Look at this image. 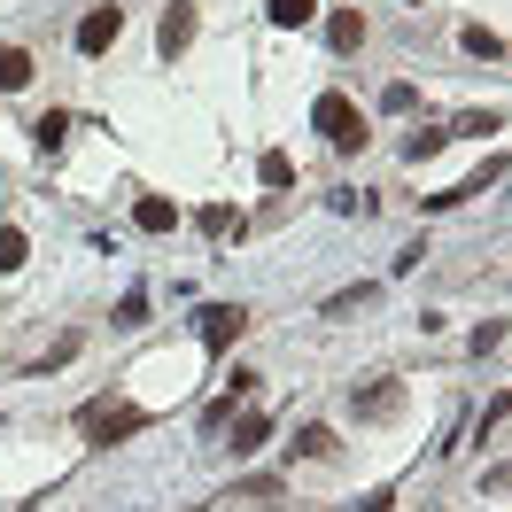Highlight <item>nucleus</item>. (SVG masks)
Instances as JSON below:
<instances>
[{
  "label": "nucleus",
  "mask_w": 512,
  "mask_h": 512,
  "mask_svg": "<svg viewBox=\"0 0 512 512\" xmlns=\"http://www.w3.org/2000/svg\"><path fill=\"white\" fill-rule=\"evenodd\" d=\"M497 125H505V109H474V117H458V132H474V140H481V132H497Z\"/></svg>",
  "instance_id": "22"
},
{
  "label": "nucleus",
  "mask_w": 512,
  "mask_h": 512,
  "mask_svg": "<svg viewBox=\"0 0 512 512\" xmlns=\"http://www.w3.org/2000/svg\"><path fill=\"white\" fill-rule=\"evenodd\" d=\"M264 16H272L280 32H295V24H311V16H319V0H264Z\"/></svg>",
  "instance_id": "11"
},
{
  "label": "nucleus",
  "mask_w": 512,
  "mask_h": 512,
  "mask_svg": "<svg viewBox=\"0 0 512 512\" xmlns=\"http://www.w3.org/2000/svg\"><path fill=\"white\" fill-rule=\"evenodd\" d=\"M443 140H450V132H412V140H404V156H412V163H427L435 148H443Z\"/></svg>",
  "instance_id": "21"
},
{
  "label": "nucleus",
  "mask_w": 512,
  "mask_h": 512,
  "mask_svg": "<svg viewBox=\"0 0 512 512\" xmlns=\"http://www.w3.org/2000/svg\"><path fill=\"white\" fill-rule=\"evenodd\" d=\"M156 47H163V55H187V47H194V0H171V8H163Z\"/></svg>",
  "instance_id": "5"
},
{
  "label": "nucleus",
  "mask_w": 512,
  "mask_h": 512,
  "mask_svg": "<svg viewBox=\"0 0 512 512\" xmlns=\"http://www.w3.org/2000/svg\"><path fill=\"white\" fill-rule=\"evenodd\" d=\"M132 225H140V233H171V225H179V210H171L163 194H140V202H132Z\"/></svg>",
  "instance_id": "8"
},
{
  "label": "nucleus",
  "mask_w": 512,
  "mask_h": 512,
  "mask_svg": "<svg viewBox=\"0 0 512 512\" xmlns=\"http://www.w3.org/2000/svg\"><path fill=\"white\" fill-rule=\"evenodd\" d=\"M63 132H70V117H63V109H47V117L32 125V140H39V148H63Z\"/></svg>",
  "instance_id": "18"
},
{
  "label": "nucleus",
  "mask_w": 512,
  "mask_h": 512,
  "mask_svg": "<svg viewBox=\"0 0 512 512\" xmlns=\"http://www.w3.org/2000/svg\"><path fill=\"white\" fill-rule=\"evenodd\" d=\"M381 109H388V117H412V109H419V86H404V78L381 86Z\"/></svg>",
  "instance_id": "16"
},
{
  "label": "nucleus",
  "mask_w": 512,
  "mask_h": 512,
  "mask_svg": "<svg viewBox=\"0 0 512 512\" xmlns=\"http://www.w3.org/2000/svg\"><path fill=\"white\" fill-rule=\"evenodd\" d=\"M140 319H148V295L132 288V295H125V303H117V326H140Z\"/></svg>",
  "instance_id": "25"
},
{
  "label": "nucleus",
  "mask_w": 512,
  "mask_h": 512,
  "mask_svg": "<svg viewBox=\"0 0 512 512\" xmlns=\"http://www.w3.org/2000/svg\"><path fill=\"white\" fill-rule=\"evenodd\" d=\"M194 225H202L210 241H241V210H233V202H210V210H194Z\"/></svg>",
  "instance_id": "9"
},
{
  "label": "nucleus",
  "mask_w": 512,
  "mask_h": 512,
  "mask_svg": "<svg viewBox=\"0 0 512 512\" xmlns=\"http://www.w3.org/2000/svg\"><path fill=\"white\" fill-rule=\"evenodd\" d=\"M24 256H32V241L16 225H0V272H24Z\"/></svg>",
  "instance_id": "15"
},
{
  "label": "nucleus",
  "mask_w": 512,
  "mask_h": 512,
  "mask_svg": "<svg viewBox=\"0 0 512 512\" xmlns=\"http://www.w3.org/2000/svg\"><path fill=\"white\" fill-rule=\"evenodd\" d=\"M334 210H342V218H373V194H357V187H342V194H334Z\"/></svg>",
  "instance_id": "20"
},
{
  "label": "nucleus",
  "mask_w": 512,
  "mask_h": 512,
  "mask_svg": "<svg viewBox=\"0 0 512 512\" xmlns=\"http://www.w3.org/2000/svg\"><path fill=\"white\" fill-rule=\"evenodd\" d=\"M466 55H481V63H505V39H497V32H481V24H474V32H466Z\"/></svg>",
  "instance_id": "17"
},
{
  "label": "nucleus",
  "mask_w": 512,
  "mask_h": 512,
  "mask_svg": "<svg viewBox=\"0 0 512 512\" xmlns=\"http://www.w3.org/2000/svg\"><path fill=\"white\" fill-rule=\"evenodd\" d=\"M24 78H32V55L24 47H0V94H16Z\"/></svg>",
  "instance_id": "13"
},
{
  "label": "nucleus",
  "mask_w": 512,
  "mask_h": 512,
  "mask_svg": "<svg viewBox=\"0 0 512 512\" xmlns=\"http://www.w3.org/2000/svg\"><path fill=\"white\" fill-rule=\"evenodd\" d=\"M350 412H357V419H396V412H404V388H396V381L357 388V396H350Z\"/></svg>",
  "instance_id": "6"
},
{
  "label": "nucleus",
  "mask_w": 512,
  "mask_h": 512,
  "mask_svg": "<svg viewBox=\"0 0 512 512\" xmlns=\"http://www.w3.org/2000/svg\"><path fill=\"white\" fill-rule=\"evenodd\" d=\"M233 497H249V505H264V497H280V481H272V474H256V481H241Z\"/></svg>",
  "instance_id": "23"
},
{
  "label": "nucleus",
  "mask_w": 512,
  "mask_h": 512,
  "mask_svg": "<svg viewBox=\"0 0 512 512\" xmlns=\"http://www.w3.org/2000/svg\"><path fill=\"white\" fill-rule=\"evenodd\" d=\"M241 326H249L241 303H210V311H202V342H210V350H233V342H241Z\"/></svg>",
  "instance_id": "4"
},
{
  "label": "nucleus",
  "mask_w": 512,
  "mask_h": 512,
  "mask_svg": "<svg viewBox=\"0 0 512 512\" xmlns=\"http://www.w3.org/2000/svg\"><path fill=\"white\" fill-rule=\"evenodd\" d=\"M117 32H125V16H117V8H86V16H78V55H109Z\"/></svg>",
  "instance_id": "3"
},
{
  "label": "nucleus",
  "mask_w": 512,
  "mask_h": 512,
  "mask_svg": "<svg viewBox=\"0 0 512 512\" xmlns=\"http://www.w3.org/2000/svg\"><path fill=\"white\" fill-rule=\"evenodd\" d=\"M373 280H357V288H342V295H326V319H350V311H365V303H373Z\"/></svg>",
  "instance_id": "12"
},
{
  "label": "nucleus",
  "mask_w": 512,
  "mask_h": 512,
  "mask_svg": "<svg viewBox=\"0 0 512 512\" xmlns=\"http://www.w3.org/2000/svg\"><path fill=\"white\" fill-rule=\"evenodd\" d=\"M489 350H505V326H497V319L474 326V357H489Z\"/></svg>",
  "instance_id": "24"
},
{
  "label": "nucleus",
  "mask_w": 512,
  "mask_h": 512,
  "mask_svg": "<svg viewBox=\"0 0 512 512\" xmlns=\"http://www.w3.org/2000/svg\"><path fill=\"white\" fill-rule=\"evenodd\" d=\"M295 450H303V458H326V450H334V427H303V435H295Z\"/></svg>",
  "instance_id": "19"
},
{
  "label": "nucleus",
  "mask_w": 512,
  "mask_h": 512,
  "mask_svg": "<svg viewBox=\"0 0 512 512\" xmlns=\"http://www.w3.org/2000/svg\"><path fill=\"white\" fill-rule=\"evenodd\" d=\"M311 125H319L334 148H357V140H365V117H357V101H350V94H319Z\"/></svg>",
  "instance_id": "2"
},
{
  "label": "nucleus",
  "mask_w": 512,
  "mask_h": 512,
  "mask_svg": "<svg viewBox=\"0 0 512 512\" xmlns=\"http://www.w3.org/2000/svg\"><path fill=\"white\" fill-rule=\"evenodd\" d=\"M256 179H264V187H295V156H280V148H264V163H256Z\"/></svg>",
  "instance_id": "14"
},
{
  "label": "nucleus",
  "mask_w": 512,
  "mask_h": 512,
  "mask_svg": "<svg viewBox=\"0 0 512 512\" xmlns=\"http://www.w3.org/2000/svg\"><path fill=\"white\" fill-rule=\"evenodd\" d=\"M225 427H233V450H241V458L264 450V435H272V419H264V412H241V419H225Z\"/></svg>",
  "instance_id": "10"
},
{
  "label": "nucleus",
  "mask_w": 512,
  "mask_h": 512,
  "mask_svg": "<svg viewBox=\"0 0 512 512\" xmlns=\"http://www.w3.org/2000/svg\"><path fill=\"white\" fill-rule=\"evenodd\" d=\"M326 39H334V55L365 47V16H357V8H334V16H326Z\"/></svg>",
  "instance_id": "7"
},
{
  "label": "nucleus",
  "mask_w": 512,
  "mask_h": 512,
  "mask_svg": "<svg viewBox=\"0 0 512 512\" xmlns=\"http://www.w3.org/2000/svg\"><path fill=\"white\" fill-rule=\"evenodd\" d=\"M78 427L109 450V443H125V435H140V427H148V412H140V404H86V412H78Z\"/></svg>",
  "instance_id": "1"
}]
</instances>
